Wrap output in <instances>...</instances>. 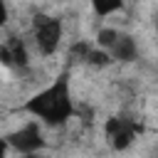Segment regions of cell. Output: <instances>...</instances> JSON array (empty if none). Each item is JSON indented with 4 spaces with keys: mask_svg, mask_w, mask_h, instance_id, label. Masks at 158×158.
<instances>
[{
    "mask_svg": "<svg viewBox=\"0 0 158 158\" xmlns=\"http://www.w3.org/2000/svg\"><path fill=\"white\" fill-rule=\"evenodd\" d=\"M22 111L32 114L37 121L47 126H59L74 116V104L69 96V77L62 74L57 81H52L47 89L37 91L32 99L25 101Z\"/></svg>",
    "mask_w": 158,
    "mask_h": 158,
    "instance_id": "obj_1",
    "label": "cell"
},
{
    "mask_svg": "<svg viewBox=\"0 0 158 158\" xmlns=\"http://www.w3.org/2000/svg\"><path fill=\"white\" fill-rule=\"evenodd\" d=\"M32 30H35V44H37L40 54H54L59 47V40H62V22L52 15L40 12L32 22Z\"/></svg>",
    "mask_w": 158,
    "mask_h": 158,
    "instance_id": "obj_2",
    "label": "cell"
},
{
    "mask_svg": "<svg viewBox=\"0 0 158 158\" xmlns=\"http://www.w3.org/2000/svg\"><path fill=\"white\" fill-rule=\"evenodd\" d=\"M5 141H7L10 148H15V151H20V153H25V156H32V153H37V151L44 146V138H42V133H40V123H37V121H30V123H25L22 128L12 131L10 136H5Z\"/></svg>",
    "mask_w": 158,
    "mask_h": 158,
    "instance_id": "obj_3",
    "label": "cell"
},
{
    "mask_svg": "<svg viewBox=\"0 0 158 158\" xmlns=\"http://www.w3.org/2000/svg\"><path fill=\"white\" fill-rule=\"evenodd\" d=\"M106 138L111 141V146L116 151H126L133 138H136V126L126 118H118V116H111L106 121Z\"/></svg>",
    "mask_w": 158,
    "mask_h": 158,
    "instance_id": "obj_4",
    "label": "cell"
},
{
    "mask_svg": "<svg viewBox=\"0 0 158 158\" xmlns=\"http://www.w3.org/2000/svg\"><path fill=\"white\" fill-rule=\"evenodd\" d=\"M136 52H138V47H136L133 37L118 32V40H116V44L111 47L109 54H111V59H118V62H133L136 59Z\"/></svg>",
    "mask_w": 158,
    "mask_h": 158,
    "instance_id": "obj_5",
    "label": "cell"
},
{
    "mask_svg": "<svg viewBox=\"0 0 158 158\" xmlns=\"http://www.w3.org/2000/svg\"><path fill=\"white\" fill-rule=\"evenodd\" d=\"M7 44V49H10V57H12V67H27V47H25V42L22 40H17V37H10V42H5Z\"/></svg>",
    "mask_w": 158,
    "mask_h": 158,
    "instance_id": "obj_6",
    "label": "cell"
},
{
    "mask_svg": "<svg viewBox=\"0 0 158 158\" xmlns=\"http://www.w3.org/2000/svg\"><path fill=\"white\" fill-rule=\"evenodd\" d=\"M116 40H118V30H114V27H101L96 32V47L104 49V52H111Z\"/></svg>",
    "mask_w": 158,
    "mask_h": 158,
    "instance_id": "obj_7",
    "label": "cell"
},
{
    "mask_svg": "<svg viewBox=\"0 0 158 158\" xmlns=\"http://www.w3.org/2000/svg\"><path fill=\"white\" fill-rule=\"evenodd\" d=\"M111 62H114L111 54L104 52V49H99V47H91V52H89V57H86V64H91V67H106V64H111Z\"/></svg>",
    "mask_w": 158,
    "mask_h": 158,
    "instance_id": "obj_8",
    "label": "cell"
},
{
    "mask_svg": "<svg viewBox=\"0 0 158 158\" xmlns=\"http://www.w3.org/2000/svg\"><path fill=\"white\" fill-rule=\"evenodd\" d=\"M89 52H91V44H86V42H74L72 44V49H69V57L72 59H77V62H86V57H89Z\"/></svg>",
    "mask_w": 158,
    "mask_h": 158,
    "instance_id": "obj_9",
    "label": "cell"
},
{
    "mask_svg": "<svg viewBox=\"0 0 158 158\" xmlns=\"http://www.w3.org/2000/svg\"><path fill=\"white\" fill-rule=\"evenodd\" d=\"M123 5L116 0V2H94V12L99 15V17H106V15H111V12H118Z\"/></svg>",
    "mask_w": 158,
    "mask_h": 158,
    "instance_id": "obj_10",
    "label": "cell"
},
{
    "mask_svg": "<svg viewBox=\"0 0 158 158\" xmlns=\"http://www.w3.org/2000/svg\"><path fill=\"white\" fill-rule=\"evenodd\" d=\"M0 64H5V67H12V57H10V49H7V44H2V47H0Z\"/></svg>",
    "mask_w": 158,
    "mask_h": 158,
    "instance_id": "obj_11",
    "label": "cell"
},
{
    "mask_svg": "<svg viewBox=\"0 0 158 158\" xmlns=\"http://www.w3.org/2000/svg\"><path fill=\"white\" fill-rule=\"evenodd\" d=\"M7 22V7H5V2H0V27Z\"/></svg>",
    "mask_w": 158,
    "mask_h": 158,
    "instance_id": "obj_12",
    "label": "cell"
},
{
    "mask_svg": "<svg viewBox=\"0 0 158 158\" xmlns=\"http://www.w3.org/2000/svg\"><path fill=\"white\" fill-rule=\"evenodd\" d=\"M7 148H10V146H7V141H5V138H0V158H7Z\"/></svg>",
    "mask_w": 158,
    "mask_h": 158,
    "instance_id": "obj_13",
    "label": "cell"
},
{
    "mask_svg": "<svg viewBox=\"0 0 158 158\" xmlns=\"http://www.w3.org/2000/svg\"><path fill=\"white\" fill-rule=\"evenodd\" d=\"M153 25H156V32H158V10H156V15H153Z\"/></svg>",
    "mask_w": 158,
    "mask_h": 158,
    "instance_id": "obj_14",
    "label": "cell"
}]
</instances>
